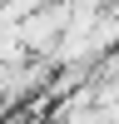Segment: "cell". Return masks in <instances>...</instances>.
<instances>
[{
	"label": "cell",
	"mask_w": 119,
	"mask_h": 124,
	"mask_svg": "<svg viewBox=\"0 0 119 124\" xmlns=\"http://www.w3.org/2000/svg\"><path fill=\"white\" fill-rule=\"evenodd\" d=\"M69 20H74V0H45L40 10H30V15L15 25L25 55H30V60H50V55H55V45L65 40Z\"/></svg>",
	"instance_id": "1"
},
{
	"label": "cell",
	"mask_w": 119,
	"mask_h": 124,
	"mask_svg": "<svg viewBox=\"0 0 119 124\" xmlns=\"http://www.w3.org/2000/svg\"><path fill=\"white\" fill-rule=\"evenodd\" d=\"M94 10H119V0H89Z\"/></svg>",
	"instance_id": "2"
},
{
	"label": "cell",
	"mask_w": 119,
	"mask_h": 124,
	"mask_svg": "<svg viewBox=\"0 0 119 124\" xmlns=\"http://www.w3.org/2000/svg\"><path fill=\"white\" fill-rule=\"evenodd\" d=\"M0 5H15V0H0Z\"/></svg>",
	"instance_id": "3"
}]
</instances>
